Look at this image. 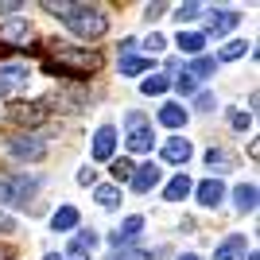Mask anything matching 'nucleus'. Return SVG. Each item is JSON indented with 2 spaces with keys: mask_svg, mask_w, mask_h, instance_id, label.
<instances>
[{
  "mask_svg": "<svg viewBox=\"0 0 260 260\" xmlns=\"http://www.w3.org/2000/svg\"><path fill=\"white\" fill-rule=\"evenodd\" d=\"M62 23L78 35V39H101V35L109 31V16L98 8V4H66Z\"/></svg>",
  "mask_w": 260,
  "mask_h": 260,
  "instance_id": "1",
  "label": "nucleus"
},
{
  "mask_svg": "<svg viewBox=\"0 0 260 260\" xmlns=\"http://www.w3.org/2000/svg\"><path fill=\"white\" fill-rule=\"evenodd\" d=\"M58 47V58H54V62H47V70H51V74H74V78H86V74H93V70H98L101 66V58L98 54H78V51H70V47L66 43H54Z\"/></svg>",
  "mask_w": 260,
  "mask_h": 260,
  "instance_id": "2",
  "label": "nucleus"
},
{
  "mask_svg": "<svg viewBox=\"0 0 260 260\" xmlns=\"http://www.w3.org/2000/svg\"><path fill=\"white\" fill-rule=\"evenodd\" d=\"M8 152L16 155V159H43L47 144L39 140V136H31V132H23V136H12L8 140Z\"/></svg>",
  "mask_w": 260,
  "mask_h": 260,
  "instance_id": "3",
  "label": "nucleus"
},
{
  "mask_svg": "<svg viewBox=\"0 0 260 260\" xmlns=\"http://www.w3.org/2000/svg\"><path fill=\"white\" fill-rule=\"evenodd\" d=\"M159 163H140V167H136V171H132V190H136V194H148V190H155V186H159Z\"/></svg>",
  "mask_w": 260,
  "mask_h": 260,
  "instance_id": "4",
  "label": "nucleus"
},
{
  "mask_svg": "<svg viewBox=\"0 0 260 260\" xmlns=\"http://www.w3.org/2000/svg\"><path fill=\"white\" fill-rule=\"evenodd\" d=\"M140 229H144V217H140V214L124 217V225H120L117 233H109V245H113V249H117V252H120V249H128L132 241L140 237Z\"/></svg>",
  "mask_w": 260,
  "mask_h": 260,
  "instance_id": "5",
  "label": "nucleus"
},
{
  "mask_svg": "<svg viewBox=\"0 0 260 260\" xmlns=\"http://www.w3.org/2000/svg\"><path fill=\"white\" fill-rule=\"evenodd\" d=\"M47 105H51V101H35V105H16V109H8V120H12V124H39V120L47 117Z\"/></svg>",
  "mask_w": 260,
  "mask_h": 260,
  "instance_id": "6",
  "label": "nucleus"
},
{
  "mask_svg": "<svg viewBox=\"0 0 260 260\" xmlns=\"http://www.w3.org/2000/svg\"><path fill=\"white\" fill-rule=\"evenodd\" d=\"M113 152H117V128L113 124H101L98 136H93V159H113Z\"/></svg>",
  "mask_w": 260,
  "mask_h": 260,
  "instance_id": "7",
  "label": "nucleus"
},
{
  "mask_svg": "<svg viewBox=\"0 0 260 260\" xmlns=\"http://www.w3.org/2000/svg\"><path fill=\"white\" fill-rule=\"evenodd\" d=\"M93 249H98V233L89 229V233H78V237L70 241V249H66L62 260H89V256H93Z\"/></svg>",
  "mask_w": 260,
  "mask_h": 260,
  "instance_id": "8",
  "label": "nucleus"
},
{
  "mask_svg": "<svg viewBox=\"0 0 260 260\" xmlns=\"http://www.w3.org/2000/svg\"><path fill=\"white\" fill-rule=\"evenodd\" d=\"M27 78H31V70H27L23 62H0V86L4 89L27 86Z\"/></svg>",
  "mask_w": 260,
  "mask_h": 260,
  "instance_id": "9",
  "label": "nucleus"
},
{
  "mask_svg": "<svg viewBox=\"0 0 260 260\" xmlns=\"http://www.w3.org/2000/svg\"><path fill=\"white\" fill-rule=\"evenodd\" d=\"M194 190H198V202H202L206 210H214L217 202L225 198V183H221V179H202Z\"/></svg>",
  "mask_w": 260,
  "mask_h": 260,
  "instance_id": "10",
  "label": "nucleus"
},
{
  "mask_svg": "<svg viewBox=\"0 0 260 260\" xmlns=\"http://www.w3.org/2000/svg\"><path fill=\"white\" fill-rule=\"evenodd\" d=\"M237 23H241L237 12H233V8H221V12H214V16H210L206 31H210V35H229L233 27H237Z\"/></svg>",
  "mask_w": 260,
  "mask_h": 260,
  "instance_id": "11",
  "label": "nucleus"
},
{
  "mask_svg": "<svg viewBox=\"0 0 260 260\" xmlns=\"http://www.w3.org/2000/svg\"><path fill=\"white\" fill-rule=\"evenodd\" d=\"M214 260H245V237H241V233L225 237V241L214 249Z\"/></svg>",
  "mask_w": 260,
  "mask_h": 260,
  "instance_id": "12",
  "label": "nucleus"
},
{
  "mask_svg": "<svg viewBox=\"0 0 260 260\" xmlns=\"http://www.w3.org/2000/svg\"><path fill=\"white\" fill-rule=\"evenodd\" d=\"M194 155V148H190V140H183V136H175V140L163 144V159L167 163H186Z\"/></svg>",
  "mask_w": 260,
  "mask_h": 260,
  "instance_id": "13",
  "label": "nucleus"
},
{
  "mask_svg": "<svg viewBox=\"0 0 260 260\" xmlns=\"http://www.w3.org/2000/svg\"><path fill=\"white\" fill-rule=\"evenodd\" d=\"M51 229H54V233H70V229H78V210L74 206H58L51 214Z\"/></svg>",
  "mask_w": 260,
  "mask_h": 260,
  "instance_id": "14",
  "label": "nucleus"
},
{
  "mask_svg": "<svg viewBox=\"0 0 260 260\" xmlns=\"http://www.w3.org/2000/svg\"><path fill=\"white\" fill-rule=\"evenodd\" d=\"M190 190H194V183H190V179H186L183 171L175 175L171 183H167V190H163V198H167V202H183L186 194H190Z\"/></svg>",
  "mask_w": 260,
  "mask_h": 260,
  "instance_id": "15",
  "label": "nucleus"
},
{
  "mask_svg": "<svg viewBox=\"0 0 260 260\" xmlns=\"http://www.w3.org/2000/svg\"><path fill=\"white\" fill-rule=\"evenodd\" d=\"M159 124H167V128H183V124H186V109L179 105V101H167V105L159 109Z\"/></svg>",
  "mask_w": 260,
  "mask_h": 260,
  "instance_id": "16",
  "label": "nucleus"
},
{
  "mask_svg": "<svg viewBox=\"0 0 260 260\" xmlns=\"http://www.w3.org/2000/svg\"><path fill=\"white\" fill-rule=\"evenodd\" d=\"M175 47H179L183 54H202V47H206V35H202V31H179Z\"/></svg>",
  "mask_w": 260,
  "mask_h": 260,
  "instance_id": "17",
  "label": "nucleus"
},
{
  "mask_svg": "<svg viewBox=\"0 0 260 260\" xmlns=\"http://www.w3.org/2000/svg\"><path fill=\"white\" fill-rule=\"evenodd\" d=\"M128 152H152V128L148 124L128 128Z\"/></svg>",
  "mask_w": 260,
  "mask_h": 260,
  "instance_id": "18",
  "label": "nucleus"
},
{
  "mask_svg": "<svg viewBox=\"0 0 260 260\" xmlns=\"http://www.w3.org/2000/svg\"><path fill=\"white\" fill-rule=\"evenodd\" d=\"M167 89H171V78H163V74H152L140 82V93H148V98H163Z\"/></svg>",
  "mask_w": 260,
  "mask_h": 260,
  "instance_id": "19",
  "label": "nucleus"
},
{
  "mask_svg": "<svg viewBox=\"0 0 260 260\" xmlns=\"http://www.w3.org/2000/svg\"><path fill=\"white\" fill-rule=\"evenodd\" d=\"M233 202H237V210H256V183H241L233 190Z\"/></svg>",
  "mask_w": 260,
  "mask_h": 260,
  "instance_id": "20",
  "label": "nucleus"
},
{
  "mask_svg": "<svg viewBox=\"0 0 260 260\" xmlns=\"http://www.w3.org/2000/svg\"><path fill=\"white\" fill-rule=\"evenodd\" d=\"M27 35H31V23H27V20H16V23H8V27H0V39H8V43L27 39Z\"/></svg>",
  "mask_w": 260,
  "mask_h": 260,
  "instance_id": "21",
  "label": "nucleus"
},
{
  "mask_svg": "<svg viewBox=\"0 0 260 260\" xmlns=\"http://www.w3.org/2000/svg\"><path fill=\"white\" fill-rule=\"evenodd\" d=\"M144 70H152V58H140V54H128L124 62H120V74H144Z\"/></svg>",
  "mask_w": 260,
  "mask_h": 260,
  "instance_id": "22",
  "label": "nucleus"
},
{
  "mask_svg": "<svg viewBox=\"0 0 260 260\" xmlns=\"http://www.w3.org/2000/svg\"><path fill=\"white\" fill-rule=\"evenodd\" d=\"M245 51H249V43H245V39H229V43L221 47V54H217V62H233V58H241Z\"/></svg>",
  "mask_w": 260,
  "mask_h": 260,
  "instance_id": "23",
  "label": "nucleus"
},
{
  "mask_svg": "<svg viewBox=\"0 0 260 260\" xmlns=\"http://www.w3.org/2000/svg\"><path fill=\"white\" fill-rule=\"evenodd\" d=\"M93 198H98V206L113 210V206L120 202V186H113V183H109V186H98V194H93Z\"/></svg>",
  "mask_w": 260,
  "mask_h": 260,
  "instance_id": "24",
  "label": "nucleus"
},
{
  "mask_svg": "<svg viewBox=\"0 0 260 260\" xmlns=\"http://www.w3.org/2000/svg\"><path fill=\"white\" fill-rule=\"evenodd\" d=\"M217 70V58H206V54H198L194 66H190V78H210Z\"/></svg>",
  "mask_w": 260,
  "mask_h": 260,
  "instance_id": "25",
  "label": "nucleus"
},
{
  "mask_svg": "<svg viewBox=\"0 0 260 260\" xmlns=\"http://www.w3.org/2000/svg\"><path fill=\"white\" fill-rule=\"evenodd\" d=\"M109 171H113V179H117V183H128L136 167H132V159H113V167H109Z\"/></svg>",
  "mask_w": 260,
  "mask_h": 260,
  "instance_id": "26",
  "label": "nucleus"
},
{
  "mask_svg": "<svg viewBox=\"0 0 260 260\" xmlns=\"http://www.w3.org/2000/svg\"><path fill=\"white\" fill-rule=\"evenodd\" d=\"M171 86L179 89V93H183V98H194V93H198V86H194V78H190V74H183V78H175Z\"/></svg>",
  "mask_w": 260,
  "mask_h": 260,
  "instance_id": "27",
  "label": "nucleus"
},
{
  "mask_svg": "<svg viewBox=\"0 0 260 260\" xmlns=\"http://www.w3.org/2000/svg\"><path fill=\"white\" fill-rule=\"evenodd\" d=\"M198 12H202L198 4H179V8H175V20H179V23H190V20H198Z\"/></svg>",
  "mask_w": 260,
  "mask_h": 260,
  "instance_id": "28",
  "label": "nucleus"
},
{
  "mask_svg": "<svg viewBox=\"0 0 260 260\" xmlns=\"http://www.w3.org/2000/svg\"><path fill=\"white\" fill-rule=\"evenodd\" d=\"M109 260H152V252H140V249H120V252H113Z\"/></svg>",
  "mask_w": 260,
  "mask_h": 260,
  "instance_id": "29",
  "label": "nucleus"
},
{
  "mask_svg": "<svg viewBox=\"0 0 260 260\" xmlns=\"http://www.w3.org/2000/svg\"><path fill=\"white\" fill-rule=\"evenodd\" d=\"M194 109H217V101H214V93H206V89H202V93H194Z\"/></svg>",
  "mask_w": 260,
  "mask_h": 260,
  "instance_id": "30",
  "label": "nucleus"
},
{
  "mask_svg": "<svg viewBox=\"0 0 260 260\" xmlns=\"http://www.w3.org/2000/svg\"><path fill=\"white\" fill-rule=\"evenodd\" d=\"M144 47H148V51L155 54V51H163V47H167V39H163V35H155V31H152V35H148V43H144Z\"/></svg>",
  "mask_w": 260,
  "mask_h": 260,
  "instance_id": "31",
  "label": "nucleus"
},
{
  "mask_svg": "<svg viewBox=\"0 0 260 260\" xmlns=\"http://www.w3.org/2000/svg\"><path fill=\"white\" fill-rule=\"evenodd\" d=\"M78 183H82V186H93V183H98V171L82 167V171H78Z\"/></svg>",
  "mask_w": 260,
  "mask_h": 260,
  "instance_id": "32",
  "label": "nucleus"
},
{
  "mask_svg": "<svg viewBox=\"0 0 260 260\" xmlns=\"http://www.w3.org/2000/svg\"><path fill=\"white\" fill-rule=\"evenodd\" d=\"M249 124H252V117H249V113H233V128H237V132H245Z\"/></svg>",
  "mask_w": 260,
  "mask_h": 260,
  "instance_id": "33",
  "label": "nucleus"
},
{
  "mask_svg": "<svg viewBox=\"0 0 260 260\" xmlns=\"http://www.w3.org/2000/svg\"><path fill=\"white\" fill-rule=\"evenodd\" d=\"M23 4L20 0H0V16H8V12H20Z\"/></svg>",
  "mask_w": 260,
  "mask_h": 260,
  "instance_id": "34",
  "label": "nucleus"
},
{
  "mask_svg": "<svg viewBox=\"0 0 260 260\" xmlns=\"http://www.w3.org/2000/svg\"><path fill=\"white\" fill-rule=\"evenodd\" d=\"M0 233H16V221L8 214H0Z\"/></svg>",
  "mask_w": 260,
  "mask_h": 260,
  "instance_id": "35",
  "label": "nucleus"
},
{
  "mask_svg": "<svg viewBox=\"0 0 260 260\" xmlns=\"http://www.w3.org/2000/svg\"><path fill=\"white\" fill-rule=\"evenodd\" d=\"M163 12H167V4H148V20H159Z\"/></svg>",
  "mask_w": 260,
  "mask_h": 260,
  "instance_id": "36",
  "label": "nucleus"
},
{
  "mask_svg": "<svg viewBox=\"0 0 260 260\" xmlns=\"http://www.w3.org/2000/svg\"><path fill=\"white\" fill-rule=\"evenodd\" d=\"M206 163H210V167H214V163H225V155L217 152V148H210V152H206Z\"/></svg>",
  "mask_w": 260,
  "mask_h": 260,
  "instance_id": "37",
  "label": "nucleus"
},
{
  "mask_svg": "<svg viewBox=\"0 0 260 260\" xmlns=\"http://www.w3.org/2000/svg\"><path fill=\"white\" fill-rule=\"evenodd\" d=\"M136 124H148V120H144V113H128V128H136Z\"/></svg>",
  "mask_w": 260,
  "mask_h": 260,
  "instance_id": "38",
  "label": "nucleus"
},
{
  "mask_svg": "<svg viewBox=\"0 0 260 260\" xmlns=\"http://www.w3.org/2000/svg\"><path fill=\"white\" fill-rule=\"evenodd\" d=\"M179 260H202V256H194V252H183V256H179Z\"/></svg>",
  "mask_w": 260,
  "mask_h": 260,
  "instance_id": "39",
  "label": "nucleus"
},
{
  "mask_svg": "<svg viewBox=\"0 0 260 260\" xmlns=\"http://www.w3.org/2000/svg\"><path fill=\"white\" fill-rule=\"evenodd\" d=\"M43 260H62V256H54V252H47V256H43Z\"/></svg>",
  "mask_w": 260,
  "mask_h": 260,
  "instance_id": "40",
  "label": "nucleus"
},
{
  "mask_svg": "<svg viewBox=\"0 0 260 260\" xmlns=\"http://www.w3.org/2000/svg\"><path fill=\"white\" fill-rule=\"evenodd\" d=\"M0 98H8V89H4V86H0Z\"/></svg>",
  "mask_w": 260,
  "mask_h": 260,
  "instance_id": "41",
  "label": "nucleus"
},
{
  "mask_svg": "<svg viewBox=\"0 0 260 260\" xmlns=\"http://www.w3.org/2000/svg\"><path fill=\"white\" fill-rule=\"evenodd\" d=\"M0 260H8V252H0Z\"/></svg>",
  "mask_w": 260,
  "mask_h": 260,
  "instance_id": "42",
  "label": "nucleus"
}]
</instances>
